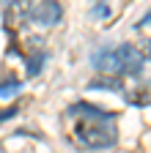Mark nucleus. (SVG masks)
Returning <instances> with one entry per match:
<instances>
[{
  "label": "nucleus",
  "mask_w": 151,
  "mask_h": 153,
  "mask_svg": "<svg viewBox=\"0 0 151 153\" xmlns=\"http://www.w3.org/2000/svg\"><path fill=\"white\" fill-rule=\"evenodd\" d=\"M107 118H83L74 126V140L88 150H102L116 142V126L104 123Z\"/></svg>",
  "instance_id": "obj_1"
},
{
  "label": "nucleus",
  "mask_w": 151,
  "mask_h": 153,
  "mask_svg": "<svg viewBox=\"0 0 151 153\" xmlns=\"http://www.w3.org/2000/svg\"><path fill=\"white\" fill-rule=\"evenodd\" d=\"M63 16V6L58 0H33V11H30V22L41 25V27H52L58 25Z\"/></svg>",
  "instance_id": "obj_2"
},
{
  "label": "nucleus",
  "mask_w": 151,
  "mask_h": 153,
  "mask_svg": "<svg viewBox=\"0 0 151 153\" xmlns=\"http://www.w3.org/2000/svg\"><path fill=\"white\" fill-rule=\"evenodd\" d=\"M116 57H118L121 74H132V76H135L146 66V57H143L140 47H135V44H121V47H116Z\"/></svg>",
  "instance_id": "obj_3"
},
{
  "label": "nucleus",
  "mask_w": 151,
  "mask_h": 153,
  "mask_svg": "<svg viewBox=\"0 0 151 153\" xmlns=\"http://www.w3.org/2000/svg\"><path fill=\"white\" fill-rule=\"evenodd\" d=\"M30 11H33V0H14L6 8V25L8 27H22L30 22Z\"/></svg>",
  "instance_id": "obj_4"
},
{
  "label": "nucleus",
  "mask_w": 151,
  "mask_h": 153,
  "mask_svg": "<svg viewBox=\"0 0 151 153\" xmlns=\"http://www.w3.org/2000/svg\"><path fill=\"white\" fill-rule=\"evenodd\" d=\"M93 66H96L102 74H121L116 49H102V52H96V55H93Z\"/></svg>",
  "instance_id": "obj_5"
},
{
  "label": "nucleus",
  "mask_w": 151,
  "mask_h": 153,
  "mask_svg": "<svg viewBox=\"0 0 151 153\" xmlns=\"http://www.w3.org/2000/svg\"><path fill=\"white\" fill-rule=\"evenodd\" d=\"M20 90V82L17 79H11V82H6V85H0V96H11V93H17Z\"/></svg>",
  "instance_id": "obj_6"
},
{
  "label": "nucleus",
  "mask_w": 151,
  "mask_h": 153,
  "mask_svg": "<svg viewBox=\"0 0 151 153\" xmlns=\"http://www.w3.org/2000/svg\"><path fill=\"white\" fill-rule=\"evenodd\" d=\"M143 52V57H146V60L151 63V41H146V49H140Z\"/></svg>",
  "instance_id": "obj_7"
},
{
  "label": "nucleus",
  "mask_w": 151,
  "mask_h": 153,
  "mask_svg": "<svg viewBox=\"0 0 151 153\" xmlns=\"http://www.w3.org/2000/svg\"><path fill=\"white\" fill-rule=\"evenodd\" d=\"M3 3H6V6H8V3H14V0H3Z\"/></svg>",
  "instance_id": "obj_8"
}]
</instances>
